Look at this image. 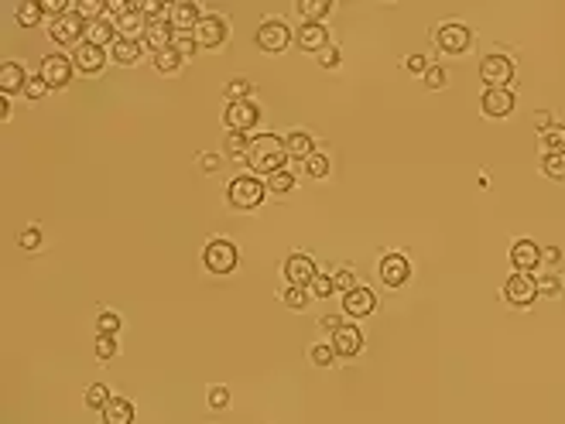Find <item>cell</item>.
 <instances>
[{
  "mask_svg": "<svg viewBox=\"0 0 565 424\" xmlns=\"http://www.w3.org/2000/svg\"><path fill=\"white\" fill-rule=\"evenodd\" d=\"M168 18H172V28H175V31H195L202 14H199V7H195L192 0H178V4H172Z\"/></svg>",
  "mask_w": 565,
  "mask_h": 424,
  "instance_id": "obj_18",
  "label": "cell"
},
{
  "mask_svg": "<svg viewBox=\"0 0 565 424\" xmlns=\"http://www.w3.org/2000/svg\"><path fill=\"white\" fill-rule=\"evenodd\" d=\"M339 325H343V318H339V315H326V318H322V328H329V332H336Z\"/></svg>",
  "mask_w": 565,
  "mask_h": 424,
  "instance_id": "obj_56",
  "label": "cell"
},
{
  "mask_svg": "<svg viewBox=\"0 0 565 424\" xmlns=\"http://www.w3.org/2000/svg\"><path fill=\"white\" fill-rule=\"evenodd\" d=\"M14 18H18V24H24V28H35V24L45 18V7H41V0H21Z\"/></svg>",
  "mask_w": 565,
  "mask_h": 424,
  "instance_id": "obj_28",
  "label": "cell"
},
{
  "mask_svg": "<svg viewBox=\"0 0 565 424\" xmlns=\"http://www.w3.org/2000/svg\"><path fill=\"white\" fill-rule=\"evenodd\" d=\"M435 41H439V48H442L446 55H459V52L469 48V28L463 21H446V24L439 28Z\"/></svg>",
  "mask_w": 565,
  "mask_h": 424,
  "instance_id": "obj_6",
  "label": "cell"
},
{
  "mask_svg": "<svg viewBox=\"0 0 565 424\" xmlns=\"http://www.w3.org/2000/svg\"><path fill=\"white\" fill-rule=\"evenodd\" d=\"M298 45L302 48H309V52H322L326 45H329V35H326V28L322 24H315V21H305L302 28H298Z\"/></svg>",
  "mask_w": 565,
  "mask_h": 424,
  "instance_id": "obj_22",
  "label": "cell"
},
{
  "mask_svg": "<svg viewBox=\"0 0 565 424\" xmlns=\"http://www.w3.org/2000/svg\"><path fill=\"white\" fill-rule=\"evenodd\" d=\"M405 65H408V72H422V76L429 72V62H425V55H411Z\"/></svg>",
  "mask_w": 565,
  "mask_h": 424,
  "instance_id": "obj_53",
  "label": "cell"
},
{
  "mask_svg": "<svg viewBox=\"0 0 565 424\" xmlns=\"http://www.w3.org/2000/svg\"><path fill=\"white\" fill-rule=\"evenodd\" d=\"M114 352H117V346H114V335H97V359H99V363L114 359Z\"/></svg>",
  "mask_w": 565,
  "mask_h": 424,
  "instance_id": "obj_44",
  "label": "cell"
},
{
  "mask_svg": "<svg viewBox=\"0 0 565 424\" xmlns=\"http://www.w3.org/2000/svg\"><path fill=\"white\" fill-rule=\"evenodd\" d=\"M226 404H230V390H226V386H213V390H209V407H213V411H223Z\"/></svg>",
  "mask_w": 565,
  "mask_h": 424,
  "instance_id": "obj_49",
  "label": "cell"
},
{
  "mask_svg": "<svg viewBox=\"0 0 565 424\" xmlns=\"http://www.w3.org/2000/svg\"><path fill=\"white\" fill-rule=\"evenodd\" d=\"M504 298L517 308H527L534 298H538V284L531 274H510V281L504 284Z\"/></svg>",
  "mask_w": 565,
  "mask_h": 424,
  "instance_id": "obj_9",
  "label": "cell"
},
{
  "mask_svg": "<svg viewBox=\"0 0 565 424\" xmlns=\"http://www.w3.org/2000/svg\"><path fill=\"white\" fill-rule=\"evenodd\" d=\"M483 113L487 116H510L514 113V93L510 89H487L483 93Z\"/></svg>",
  "mask_w": 565,
  "mask_h": 424,
  "instance_id": "obj_20",
  "label": "cell"
},
{
  "mask_svg": "<svg viewBox=\"0 0 565 424\" xmlns=\"http://www.w3.org/2000/svg\"><path fill=\"white\" fill-rule=\"evenodd\" d=\"M28 72H24V65L21 62H4L0 65V93L4 96H11V93H24V86H28Z\"/></svg>",
  "mask_w": 565,
  "mask_h": 424,
  "instance_id": "obj_16",
  "label": "cell"
},
{
  "mask_svg": "<svg viewBox=\"0 0 565 424\" xmlns=\"http://www.w3.org/2000/svg\"><path fill=\"white\" fill-rule=\"evenodd\" d=\"M257 120H260V110H257V103H251V99L230 103V106L223 110V123H226L230 130H240V134H247Z\"/></svg>",
  "mask_w": 565,
  "mask_h": 424,
  "instance_id": "obj_7",
  "label": "cell"
},
{
  "mask_svg": "<svg viewBox=\"0 0 565 424\" xmlns=\"http://www.w3.org/2000/svg\"><path fill=\"white\" fill-rule=\"evenodd\" d=\"M144 41H148V48H155V52L172 48V41H175V28H172V21H148Z\"/></svg>",
  "mask_w": 565,
  "mask_h": 424,
  "instance_id": "obj_21",
  "label": "cell"
},
{
  "mask_svg": "<svg viewBox=\"0 0 565 424\" xmlns=\"http://www.w3.org/2000/svg\"><path fill=\"white\" fill-rule=\"evenodd\" d=\"M202 264L213 270V274H230L236 267V247L230 240H213L206 250H202Z\"/></svg>",
  "mask_w": 565,
  "mask_h": 424,
  "instance_id": "obj_4",
  "label": "cell"
},
{
  "mask_svg": "<svg viewBox=\"0 0 565 424\" xmlns=\"http://www.w3.org/2000/svg\"><path fill=\"white\" fill-rule=\"evenodd\" d=\"M141 11H144V18L161 21V14H165V11H172V7H165L161 0H148V4H141Z\"/></svg>",
  "mask_w": 565,
  "mask_h": 424,
  "instance_id": "obj_51",
  "label": "cell"
},
{
  "mask_svg": "<svg viewBox=\"0 0 565 424\" xmlns=\"http://www.w3.org/2000/svg\"><path fill=\"white\" fill-rule=\"evenodd\" d=\"M226 38V21L216 18V14H206V18L199 21V28H195V41L199 45H206V48H216L219 41Z\"/></svg>",
  "mask_w": 565,
  "mask_h": 424,
  "instance_id": "obj_17",
  "label": "cell"
},
{
  "mask_svg": "<svg viewBox=\"0 0 565 424\" xmlns=\"http://www.w3.org/2000/svg\"><path fill=\"white\" fill-rule=\"evenodd\" d=\"M288 41H292V28L285 24V21H264L260 28H257V45L264 48V52H285L288 48Z\"/></svg>",
  "mask_w": 565,
  "mask_h": 424,
  "instance_id": "obj_5",
  "label": "cell"
},
{
  "mask_svg": "<svg viewBox=\"0 0 565 424\" xmlns=\"http://www.w3.org/2000/svg\"><path fill=\"white\" fill-rule=\"evenodd\" d=\"M134 421V404L127 397H114L103 407V424H131Z\"/></svg>",
  "mask_w": 565,
  "mask_h": 424,
  "instance_id": "obj_24",
  "label": "cell"
},
{
  "mask_svg": "<svg viewBox=\"0 0 565 424\" xmlns=\"http://www.w3.org/2000/svg\"><path fill=\"white\" fill-rule=\"evenodd\" d=\"M538 144H542V151H545V155L565 151V127H559V123H552L548 130H542V137H538Z\"/></svg>",
  "mask_w": 565,
  "mask_h": 424,
  "instance_id": "obj_29",
  "label": "cell"
},
{
  "mask_svg": "<svg viewBox=\"0 0 565 424\" xmlns=\"http://www.w3.org/2000/svg\"><path fill=\"white\" fill-rule=\"evenodd\" d=\"M18 243L24 247V250H35V247H41V233L31 226V230H24V233L18 236Z\"/></svg>",
  "mask_w": 565,
  "mask_h": 424,
  "instance_id": "obj_52",
  "label": "cell"
},
{
  "mask_svg": "<svg viewBox=\"0 0 565 424\" xmlns=\"http://www.w3.org/2000/svg\"><path fill=\"white\" fill-rule=\"evenodd\" d=\"M538 294H559L562 291V281H559V274H538Z\"/></svg>",
  "mask_w": 565,
  "mask_h": 424,
  "instance_id": "obj_41",
  "label": "cell"
},
{
  "mask_svg": "<svg viewBox=\"0 0 565 424\" xmlns=\"http://www.w3.org/2000/svg\"><path fill=\"white\" fill-rule=\"evenodd\" d=\"M230 206L234 209H253V206H260V199H264V182H257L253 174H240L230 182Z\"/></svg>",
  "mask_w": 565,
  "mask_h": 424,
  "instance_id": "obj_2",
  "label": "cell"
},
{
  "mask_svg": "<svg viewBox=\"0 0 565 424\" xmlns=\"http://www.w3.org/2000/svg\"><path fill=\"white\" fill-rule=\"evenodd\" d=\"M332 284H336V291L350 294V291L356 288V277H353L350 270H336V274H332Z\"/></svg>",
  "mask_w": 565,
  "mask_h": 424,
  "instance_id": "obj_47",
  "label": "cell"
},
{
  "mask_svg": "<svg viewBox=\"0 0 565 424\" xmlns=\"http://www.w3.org/2000/svg\"><path fill=\"white\" fill-rule=\"evenodd\" d=\"M285 140H278L274 134H264L257 137L251 144V155H247V164L253 172H264V174H274L285 168Z\"/></svg>",
  "mask_w": 565,
  "mask_h": 424,
  "instance_id": "obj_1",
  "label": "cell"
},
{
  "mask_svg": "<svg viewBox=\"0 0 565 424\" xmlns=\"http://www.w3.org/2000/svg\"><path fill=\"white\" fill-rule=\"evenodd\" d=\"M329 0H302L298 4V11H302V18L305 21H315V24H322V18L329 14Z\"/></svg>",
  "mask_w": 565,
  "mask_h": 424,
  "instance_id": "obj_31",
  "label": "cell"
},
{
  "mask_svg": "<svg viewBox=\"0 0 565 424\" xmlns=\"http://www.w3.org/2000/svg\"><path fill=\"white\" fill-rule=\"evenodd\" d=\"M247 93H251V82L243 76H236V79H230V86H226V99L230 103H240V99H247Z\"/></svg>",
  "mask_w": 565,
  "mask_h": 424,
  "instance_id": "obj_38",
  "label": "cell"
},
{
  "mask_svg": "<svg viewBox=\"0 0 565 424\" xmlns=\"http://www.w3.org/2000/svg\"><path fill=\"white\" fill-rule=\"evenodd\" d=\"M534 127H538V130H548V127H552V113H548V110H538V113H534Z\"/></svg>",
  "mask_w": 565,
  "mask_h": 424,
  "instance_id": "obj_54",
  "label": "cell"
},
{
  "mask_svg": "<svg viewBox=\"0 0 565 424\" xmlns=\"http://www.w3.org/2000/svg\"><path fill=\"white\" fill-rule=\"evenodd\" d=\"M408 277H411V264L401 257V253H388V257L380 260V281H384L388 288L408 284Z\"/></svg>",
  "mask_w": 565,
  "mask_h": 424,
  "instance_id": "obj_12",
  "label": "cell"
},
{
  "mask_svg": "<svg viewBox=\"0 0 565 424\" xmlns=\"http://www.w3.org/2000/svg\"><path fill=\"white\" fill-rule=\"evenodd\" d=\"M281 270H285V281H288V288H309V284H312V277L319 274L312 260H309V257H302V253L288 257Z\"/></svg>",
  "mask_w": 565,
  "mask_h": 424,
  "instance_id": "obj_10",
  "label": "cell"
},
{
  "mask_svg": "<svg viewBox=\"0 0 565 424\" xmlns=\"http://www.w3.org/2000/svg\"><path fill=\"white\" fill-rule=\"evenodd\" d=\"M41 76L48 86H65V82H72V58L69 55H48L41 62Z\"/></svg>",
  "mask_w": 565,
  "mask_h": 424,
  "instance_id": "obj_13",
  "label": "cell"
},
{
  "mask_svg": "<svg viewBox=\"0 0 565 424\" xmlns=\"http://www.w3.org/2000/svg\"><path fill=\"white\" fill-rule=\"evenodd\" d=\"M343 308H346V315H353V318H363V315H371V311L377 308V298H373V291H367V288H353L350 294H343Z\"/></svg>",
  "mask_w": 565,
  "mask_h": 424,
  "instance_id": "obj_19",
  "label": "cell"
},
{
  "mask_svg": "<svg viewBox=\"0 0 565 424\" xmlns=\"http://www.w3.org/2000/svg\"><path fill=\"white\" fill-rule=\"evenodd\" d=\"M114 397H110V390H106V384H93L89 390H86V404L93 407V411H103V407L110 404Z\"/></svg>",
  "mask_w": 565,
  "mask_h": 424,
  "instance_id": "obj_34",
  "label": "cell"
},
{
  "mask_svg": "<svg viewBox=\"0 0 565 424\" xmlns=\"http://www.w3.org/2000/svg\"><path fill=\"white\" fill-rule=\"evenodd\" d=\"M285 305L295 311H302L305 305H309V294H305V288H288L285 291Z\"/></svg>",
  "mask_w": 565,
  "mask_h": 424,
  "instance_id": "obj_43",
  "label": "cell"
},
{
  "mask_svg": "<svg viewBox=\"0 0 565 424\" xmlns=\"http://www.w3.org/2000/svg\"><path fill=\"white\" fill-rule=\"evenodd\" d=\"M446 69H442V65H429V72H425V86H429V89H442V86H446Z\"/></svg>",
  "mask_w": 565,
  "mask_h": 424,
  "instance_id": "obj_45",
  "label": "cell"
},
{
  "mask_svg": "<svg viewBox=\"0 0 565 424\" xmlns=\"http://www.w3.org/2000/svg\"><path fill=\"white\" fill-rule=\"evenodd\" d=\"M332 349H336V356H356V352L363 349V335H360V328L343 322V325L332 332Z\"/></svg>",
  "mask_w": 565,
  "mask_h": 424,
  "instance_id": "obj_15",
  "label": "cell"
},
{
  "mask_svg": "<svg viewBox=\"0 0 565 424\" xmlns=\"http://www.w3.org/2000/svg\"><path fill=\"white\" fill-rule=\"evenodd\" d=\"M309 359H312L315 367H332L336 349H332V346H312V349H309Z\"/></svg>",
  "mask_w": 565,
  "mask_h": 424,
  "instance_id": "obj_40",
  "label": "cell"
},
{
  "mask_svg": "<svg viewBox=\"0 0 565 424\" xmlns=\"http://www.w3.org/2000/svg\"><path fill=\"white\" fill-rule=\"evenodd\" d=\"M178 65H182V55H178L175 48H165V52H155V69L158 72H178Z\"/></svg>",
  "mask_w": 565,
  "mask_h": 424,
  "instance_id": "obj_32",
  "label": "cell"
},
{
  "mask_svg": "<svg viewBox=\"0 0 565 424\" xmlns=\"http://www.w3.org/2000/svg\"><path fill=\"white\" fill-rule=\"evenodd\" d=\"M48 35H52V41H55V45H72V48H76L79 35H86V21L79 18L76 11H72V14H62V18L52 21Z\"/></svg>",
  "mask_w": 565,
  "mask_h": 424,
  "instance_id": "obj_8",
  "label": "cell"
},
{
  "mask_svg": "<svg viewBox=\"0 0 565 424\" xmlns=\"http://www.w3.org/2000/svg\"><path fill=\"white\" fill-rule=\"evenodd\" d=\"M309 291H312L315 298H329L332 291H336V284H332V277H329V274H315V277H312V284H309Z\"/></svg>",
  "mask_w": 565,
  "mask_h": 424,
  "instance_id": "obj_39",
  "label": "cell"
},
{
  "mask_svg": "<svg viewBox=\"0 0 565 424\" xmlns=\"http://www.w3.org/2000/svg\"><path fill=\"white\" fill-rule=\"evenodd\" d=\"M45 89H48L45 76H31V79H28V86H24V96H28V99H41V96H45Z\"/></svg>",
  "mask_w": 565,
  "mask_h": 424,
  "instance_id": "obj_46",
  "label": "cell"
},
{
  "mask_svg": "<svg viewBox=\"0 0 565 424\" xmlns=\"http://www.w3.org/2000/svg\"><path fill=\"white\" fill-rule=\"evenodd\" d=\"M251 137L247 134H240V130H230V137H226V155L234 157V161H240V157H247L251 155Z\"/></svg>",
  "mask_w": 565,
  "mask_h": 424,
  "instance_id": "obj_30",
  "label": "cell"
},
{
  "mask_svg": "<svg viewBox=\"0 0 565 424\" xmlns=\"http://www.w3.org/2000/svg\"><path fill=\"white\" fill-rule=\"evenodd\" d=\"M309 174H312V178H326V174H329V157H322V155L309 157Z\"/></svg>",
  "mask_w": 565,
  "mask_h": 424,
  "instance_id": "obj_48",
  "label": "cell"
},
{
  "mask_svg": "<svg viewBox=\"0 0 565 424\" xmlns=\"http://www.w3.org/2000/svg\"><path fill=\"white\" fill-rule=\"evenodd\" d=\"M0 116H4V120H7V116H11V103H7V96L0 99Z\"/></svg>",
  "mask_w": 565,
  "mask_h": 424,
  "instance_id": "obj_58",
  "label": "cell"
},
{
  "mask_svg": "<svg viewBox=\"0 0 565 424\" xmlns=\"http://www.w3.org/2000/svg\"><path fill=\"white\" fill-rule=\"evenodd\" d=\"M542 168H545L548 178H555V182H565V151L545 155V161H542Z\"/></svg>",
  "mask_w": 565,
  "mask_h": 424,
  "instance_id": "obj_33",
  "label": "cell"
},
{
  "mask_svg": "<svg viewBox=\"0 0 565 424\" xmlns=\"http://www.w3.org/2000/svg\"><path fill=\"white\" fill-rule=\"evenodd\" d=\"M137 55H141V45L131 38H117L110 45V58H114L117 65H134Z\"/></svg>",
  "mask_w": 565,
  "mask_h": 424,
  "instance_id": "obj_26",
  "label": "cell"
},
{
  "mask_svg": "<svg viewBox=\"0 0 565 424\" xmlns=\"http://www.w3.org/2000/svg\"><path fill=\"white\" fill-rule=\"evenodd\" d=\"M285 155L288 157H312V137L305 134V130L285 134Z\"/></svg>",
  "mask_w": 565,
  "mask_h": 424,
  "instance_id": "obj_25",
  "label": "cell"
},
{
  "mask_svg": "<svg viewBox=\"0 0 565 424\" xmlns=\"http://www.w3.org/2000/svg\"><path fill=\"white\" fill-rule=\"evenodd\" d=\"M538 260H542V247L534 240H517L510 247V264L517 267V274H531L538 267Z\"/></svg>",
  "mask_w": 565,
  "mask_h": 424,
  "instance_id": "obj_14",
  "label": "cell"
},
{
  "mask_svg": "<svg viewBox=\"0 0 565 424\" xmlns=\"http://www.w3.org/2000/svg\"><path fill=\"white\" fill-rule=\"evenodd\" d=\"M86 41H93V45H114L117 41V24L110 18H97V21H89L86 24Z\"/></svg>",
  "mask_w": 565,
  "mask_h": 424,
  "instance_id": "obj_23",
  "label": "cell"
},
{
  "mask_svg": "<svg viewBox=\"0 0 565 424\" xmlns=\"http://www.w3.org/2000/svg\"><path fill=\"white\" fill-rule=\"evenodd\" d=\"M103 7H106L103 0H79L76 7H72V11H76L79 18H82V21H86V24H89V21L103 18Z\"/></svg>",
  "mask_w": 565,
  "mask_h": 424,
  "instance_id": "obj_35",
  "label": "cell"
},
{
  "mask_svg": "<svg viewBox=\"0 0 565 424\" xmlns=\"http://www.w3.org/2000/svg\"><path fill=\"white\" fill-rule=\"evenodd\" d=\"M199 164H202V172H216V168H219V157H216V155H202V157H199Z\"/></svg>",
  "mask_w": 565,
  "mask_h": 424,
  "instance_id": "obj_55",
  "label": "cell"
},
{
  "mask_svg": "<svg viewBox=\"0 0 565 424\" xmlns=\"http://www.w3.org/2000/svg\"><path fill=\"white\" fill-rule=\"evenodd\" d=\"M172 48H175L178 55H192L195 48H199V41H195V31H175V41H172Z\"/></svg>",
  "mask_w": 565,
  "mask_h": 424,
  "instance_id": "obj_37",
  "label": "cell"
},
{
  "mask_svg": "<svg viewBox=\"0 0 565 424\" xmlns=\"http://www.w3.org/2000/svg\"><path fill=\"white\" fill-rule=\"evenodd\" d=\"M295 189V174L292 172H274V174H268V192H292Z\"/></svg>",
  "mask_w": 565,
  "mask_h": 424,
  "instance_id": "obj_36",
  "label": "cell"
},
{
  "mask_svg": "<svg viewBox=\"0 0 565 424\" xmlns=\"http://www.w3.org/2000/svg\"><path fill=\"white\" fill-rule=\"evenodd\" d=\"M542 260H548V264H559V260H562V253L555 250V247H548V250H542Z\"/></svg>",
  "mask_w": 565,
  "mask_h": 424,
  "instance_id": "obj_57",
  "label": "cell"
},
{
  "mask_svg": "<svg viewBox=\"0 0 565 424\" xmlns=\"http://www.w3.org/2000/svg\"><path fill=\"white\" fill-rule=\"evenodd\" d=\"M319 65H322V69H336V65H339V48L326 45V48L319 52Z\"/></svg>",
  "mask_w": 565,
  "mask_h": 424,
  "instance_id": "obj_50",
  "label": "cell"
},
{
  "mask_svg": "<svg viewBox=\"0 0 565 424\" xmlns=\"http://www.w3.org/2000/svg\"><path fill=\"white\" fill-rule=\"evenodd\" d=\"M144 31H148V24H144V18H141L137 11H131V14H124V18L117 21V38L137 41V35H144Z\"/></svg>",
  "mask_w": 565,
  "mask_h": 424,
  "instance_id": "obj_27",
  "label": "cell"
},
{
  "mask_svg": "<svg viewBox=\"0 0 565 424\" xmlns=\"http://www.w3.org/2000/svg\"><path fill=\"white\" fill-rule=\"evenodd\" d=\"M103 62H106V52L93 45V41H79L76 48H72V65H76L79 72H99L103 69Z\"/></svg>",
  "mask_w": 565,
  "mask_h": 424,
  "instance_id": "obj_11",
  "label": "cell"
},
{
  "mask_svg": "<svg viewBox=\"0 0 565 424\" xmlns=\"http://www.w3.org/2000/svg\"><path fill=\"white\" fill-rule=\"evenodd\" d=\"M97 328H99V335H117L120 318L114 315V311H103V315L97 318Z\"/></svg>",
  "mask_w": 565,
  "mask_h": 424,
  "instance_id": "obj_42",
  "label": "cell"
},
{
  "mask_svg": "<svg viewBox=\"0 0 565 424\" xmlns=\"http://www.w3.org/2000/svg\"><path fill=\"white\" fill-rule=\"evenodd\" d=\"M480 76L487 82V89H507V82L514 79V62L507 55H487L480 62Z\"/></svg>",
  "mask_w": 565,
  "mask_h": 424,
  "instance_id": "obj_3",
  "label": "cell"
}]
</instances>
